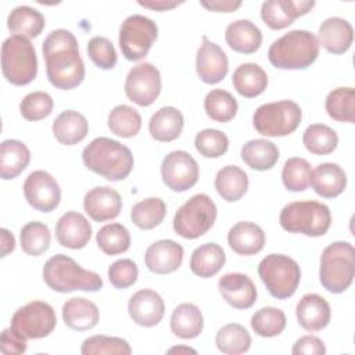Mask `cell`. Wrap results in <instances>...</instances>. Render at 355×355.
Wrapping results in <instances>:
<instances>
[{
    "label": "cell",
    "mask_w": 355,
    "mask_h": 355,
    "mask_svg": "<svg viewBox=\"0 0 355 355\" xmlns=\"http://www.w3.org/2000/svg\"><path fill=\"white\" fill-rule=\"evenodd\" d=\"M43 57L49 82L61 90L78 87L85 79V64L75 35L67 29H54L43 42Z\"/></svg>",
    "instance_id": "cell-1"
},
{
    "label": "cell",
    "mask_w": 355,
    "mask_h": 355,
    "mask_svg": "<svg viewBox=\"0 0 355 355\" xmlns=\"http://www.w3.org/2000/svg\"><path fill=\"white\" fill-rule=\"evenodd\" d=\"M85 166L111 182L126 179L135 165L132 151L118 140L96 137L82 151Z\"/></svg>",
    "instance_id": "cell-2"
},
{
    "label": "cell",
    "mask_w": 355,
    "mask_h": 355,
    "mask_svg": "<svg viewBox=\"0 0 355 355\" xmlns=\"http://www.w3.org/2000/svg\"><path fill=\"white\" fill-rule=\"evenodd\" d=\"M318 37L304 29H294L276 39L269 50L268 58L277 69H306L319 55Z\"/></svg>",
    "instance_id": "cell-3"
},
{
    "label": "cell",
    "mask_w": 355,
    "mask_h": 355,
    "mask_svg": "<svg viewBox=\"0 0 355 355\" xmlns=\"http://www.w3.org/2000/svg\"><path fill=\"white\" fill-rule=\"evenodd\" d=\"M44 283L57 293L98 291L103 287V279L93 270L83 269L75 259L65 254H57L49 258L43 266Z\"/></svg>",
    "instance_id": "cell-4"
},
{
    "label": "cell",
    "mask_w": 355,
    "mask_h": 355,
    "mask_svg": "<svg viewBox=\"0 0 355 355\" xmlns=\"http://www.w3.org/2000/svg\"><path fill=\"white\" fill-rule=\"evenodd\" d=\"M355 276V248L348 241H334L329 244L320 255L319 280L322 286L333 294H341L354 282Z\"/></svg>",
    "instance_id": "cell-5"
},
{
    "label": "cell",
    "mask_w": 355,
    "mask_h": 355,
    "mask_svg": "<svg viewBox=\"0 0 355 355\" xmlns=\"http://www.w3.org/2000/svg\"><path fill=\"white\" fill-rule=\"evenodd\" d=\"M279 222L288 233L319 237L326 234L330 229L331 214L329 207L319 201H294L283 207Z\"/></svg>",
    "instance_id": "cell-6"
},
{
    "label": "cell",
    "mask_w": 355,
    "mask_h": 355,
    "mask_svg": "<svg viewBox=\"0 0 355 355\" xmlns=\"http://www.w3.org/2000/svg\"><path fill=\"white\" fill-rule=\"evenodd\" d=\"M3 76L15 86L31 83L37 75V57L29 39L11 35L1 44Z\"/></svg>",
    "instance_id": "cell-7"
},
{
    "label": "cell",
    "mask_w": 355,
    "mask_h": 355,
    "mask_svg": "<svg viewBox=\"0 0 355 355\" xmlns=\"http://www.w3.org/2000/svg\"><path fill=\"white\" fill-rule=\"evenodd\" d=\"M258 275L269 294L277 300L293 297L301 282L300 265L284 254L266 255L258 265Z\"/></svg>",
    "instance_id": "cell-8"
},
{
    "label": "cell",
    "mask_w": 355,
    "mask_h": 355,
    "mask_svg": "<svg viewBox=\"0 0 355 355\" xmlns=\"http://www.w3.org/2000/svg\"><path fill=\"white\" fill-rule=\"evenodd\" d=\"M302 111L293 100H280L259 105L252 115L255 130L266 137H283L301 123Z\"/></svg>",
    "instance_id": "cell-9"
},
{
    "label": "cell",
    "mask_w": 355,
    "mask_h": 355,
    "mask_svg": "<svg viewBox=\"0 0 355 355\" xmlns=\"http://www.w3.org/2000/svg\"><path fill=\"white\" fill-rule=\"evenodd\" d=\"M218 209L212 198L204 193L190 197L173 216V230L183 239L204 236L215 223Z\"/></svg>",
    "instance_id": "cell-10"
},
{
    "label": "cell",
    "mask_w": 355,
    "mask_h": 355,
    "mask_svg": "<svg viewBox=\"0 0 355 355\" xmlns=\"http://www.w3.org/2000/svg\"><path fill=\"white\" fill-rule=\"evenodd\" d=\"M57 324L53 306L44 301H31L18 308L10 323V329L24 340L47 337Z\"/></svg>",
    "instance_id": "cell-11"
},
{
    "label": "cell",
    "mask_w": 355,
    "mask_h": 355,
    "mask_svg": "<svg viewBox=\"0 0 355 355\" xmlns=\"http://www.w3.org/2000/svg\"><path fill=\"white\" fill-rule=\"evenodd\" d=\"M157 37V24L141 14L129 15L119 28V47L129 61L144 58Z\"/></svg>",
    "instance_id": "cell-12"
},
{
    "label": "cell",
    "mask_w": 355,
    "mask_h": 355,
    "mask_svg": "<svg viewBox=\"0 0 355 355\" xmlns=\"http://www.w3.org/2000/svg\"><path fill=\"white\" fill-rule=\"evenodd\" d=\"M161 93V73L150 62L135 65L126 75L125 94L140 107L151 105Z\"/></svg>",
    "instance_id": "cell-13"
},
{
    "label": "cell",
    "mask_w": 355,
    "mask_h": 355,
    "mask_svg": "<svg viewBox=\"0 0 355 355\" xmlns=\"http://www.w3.org/2000/svg\"><path fill=\"white\" fill-rule=\"evenodd\" d=\"M162 182L168 189L176 193L191 189L200 176L197 161L184 150L171 151L161 164Z\"/></svg>",
    "instance_id": "cell-14"
},
{
    "label": "cell",
    "mask_w": 355,
    "mask_h": 355,
    "mask_svg": "<svg viewBox=\"0 0 355 355\" xmlns=\"http://www.w3.org/2000/svg\"><path fill=\"white\" fill-rule=\"evenodd\" d=\"M26 202L36 211L51 212L61 201V189L57 180L46 171H33L24 182Z\"/></svg>",
    "instance_id": "cell-15"
},
{
    "label": "cell",
    "mask_w": 355,
    "mask_h": 355,
    "mask_svg": "<svg viewBox=\"0 0 355 355\" xmlns=\"http://www.w3.org/2000/svg\"><path fill=\"white\" fill-rule=\"evenodd\" d=\"M196 72L208 85L219 83L229 72L226 53L216 43L208 40L207 36H202V43L196 55Z\"/></svg>",
    "instance_id": "cell-16"
},
{
    "label": "cell",
    "mask_w": 355,
    "mask_h": 355,
    "mask_svg": "<svg viewBox=\"0 0 355 355\" xmlns=\"http://www.w3.org/2000/svg\"><path fill=\"white\" fill-rule=\"evenodd\" d=\"M313 6V0H266L261 6V18L270 29L279 31L308 14Z\"/></svg>",
    "instance_id": "cell-17"
},
{
    "label": "cell",
    "mask_w": 355,
    "mask_h": 355,
    "mask_svg": "<svg viewBox=\"0 0 355 355\" xmlns=\"http://www.w3.org/2000/svg\"><path fill=\"white\" fill-rule=\"evenodd\" d=\"M128 312L136 324L153 327L162 320L165 304L157 291L151 288H141L129 298Z\"/></svg>",
    "instance_id": "cell-18"
},
{
    "label": "cell",
    "mask_w": 355,
    "mask_h": 355,
    "mask_svg": "<svg viewBox=\"0 0 355 355\" xmlns=\"http://www.w3.org/2000/svg\"><path fill=\"white\" fill-rule=\"evenodd\" d=\"M83 208L94 222H105L115 219L121 214L122 198L112 187L96 186L85 194Z\"/></svg>",
    "instance_id": "cell-19"
},
{
    "label": "cell",
    "mask_w": 355,
    "mask_h": 355,
    "mask_svg": "<svg viewBox=\"0 0 355 355\" xmlns=\"http://www.w3.org/2000/svg\"><path fill=\"white\" fill-rule=\"evenodd\" d=\"M183 247L169 239L154 241L144 254V262L150 272L168 275L178 270L183 262Z\"/></svg>",
    "instance_id": "cell-20"
},
{
    "label": "cell",
    "mask_w": 355,
    "mask_h": 355,
    "mask_svg": "<svg viewBox=\"0 0 355 355\" xmlns=\"http://www.w3.org/2000/svg\"><path fill=\"white\" fill-rule=\"evenodd\" d=\"M218 288L223 300L236 309H248L257 301V287L244 273L223 275L218 282Z\"/></svg>",
    "instance_id": "cell-21"
},
{
    "label": "cell",
    "mask_w": 355,
    "mask_h": 355,
    "mask_svg": "<svg viewBox=\"0 0 355 355\" xmlns=\"http://www.w3.org/2000/svg\"><path fill=\"white\" fill-rule=\"evenodd\" d=\"M92 237V226L85 215L80 212H65L55 225L57 241L71 250H79L86 247Z\"/></svg>",
    "instance_id": "cell-22"
},
{
    "label": "cell",
    "mask_w": 355,
    "mask_h": 355,
    "mask_svg": "<svg viewBox=\"0 0 355 355\" xmlns=\"http://www.w3.org/2000/svg\"><path fill=\"white\" fill-rule=\"evenodd\" d=\"M354 40L352 25L341 17H330L324 19L318 32V42L331 54H344L349 50Z\"/></svg>",
    "instance_id": "cell-23"
},
{
    "label": "cell",
    "mask_w": 355,
    "mask_h": 355,
    "mask_svg": "<svg viewBox=\"0 0 355 355\" xmlns=\"http://www.w3.org/2000/svg\"><path fill=\"white\" fill-rule=\"evenodd\" d=\"M300 326L306 331H319L330 323V305L319 294L311 293L301 297L295 308Z\"/></svg>",
    "instance_id": "cell-24"
},
{
    "label": "cell",
    "mask_w": 355,
    "mask_h": 355,
    "mask_svg": "<svg viewBox=\"0 0 355 355\" xmlns=\"http://www.w3.org/2000/svg\"><path fill=\"white\" fill-rule=\"evenodd\" d=\"M309 184L323 198L338 197L347 186V175L338 164L323 162L311 171Z\"/></svg>",
    "instance_id": "cell-25"
},
{
    "label": "cell",
    "mask_w": 355,
    "mask_h": 355,
    "mask_svg": "<svg viewBox=\"0 0 355 355\" xmlns=\"http://www.w3.org/2000/svg\"><path fill=\"white\" fill-rule=\"evenodd\" d=\"M227 243L239 255H255L265 247V233L257 223L241 220L230 227Z\"/></svg>",
    "instance_id": "cell-26"
},
{
    "label": "cell",
    "mask_w": 355,
    "mask_h": 355,
    "mask_svg": "<svg viewBox=\"0 0 355 355\" xmlns=\"http://www.w3.org/2000/svg\"><path fill=\"white\" fill-rule=\"evenodd\" d=\"M62 320L69 329L85 331L97 326L100 312L97 305L90 300L73 297L62 305Z\"/></svg>",
    "instance_id": "cell-27"
},
{
    "label": "cell",
    "mask_w": 355,
    "mask_h": 355,
    "mask_svg": "<svg viewBox=\"0 0 355 355\" xmlns=\"http://www.w3.org/2000/svg\"><path fill=\"white\" fill-rule=\"evenodd\" d=\"M225 40L232 50L241 54H252L261 47L262 32L250 19H237L227 25Z\"/></svg>",
    "instance_id": "cell-28"
},
{
    "label": "cell",
    "mask_w": 355,
    "mask_h": 355,
    "mask_svg": "<svg viewBox=\"0 0 355 355\" xmlns=\"http://www.w3.org/2000/svg\"><path fill=\"white\" fill-rule=\"evenodd\" d=\"M183 125V114L176 107L166 105L151 115L148 122V132L157 141L169 143L180 136Z\"/></svg>",
    "instance_id": "cell-29"
},
{
    "label": "cell",
    "mask_w": 355,
    "mask_h": 355,
    "mask_svg": "<svg viewBox=\"0 0 355 355\" xmlns=\"http://www.w3.org/2000/svg\"><path fill=\"white\" fill-rule=\"evenodd\" d=\"M87 133V119L75 110L62 111L53 122V135L55 140L64 146H73L82 141Z\"/></svg>",
    "instance_id": "cell-30"
},
{
    "label": "cell",
    "mask_w": 355,
    "mask_h": 355,
    "mask_svg": "<svg viewBox=\"0 0 355 355\" xmlns=\"http://www.w3.org/2000/svg\"><path fill=\"white\" fill-rule=\"evenodd\" d=\"M31 151L25 143L7 139L0 144V178L3 180L15 179L29 164Z\"/></svg>",
    "instance_id": "cell-31"
},
{
    "label": "cell",
    "mask_w": 355,
    "mask_h": 355,
    "mask_svg": "<svg viewBox=\"0 0 355 355\" xmlns=\"http://www.w3.org/2000/svg\"><path fill=\"white\" fill-rule=\"evenodd\" d=\"M204 327V316L194 304L184 302L178 305L171 315V331L182 338L191 340L201 334Z\"/></svg>",
    "instance_id": "cell-32"
},
{
    "label": "cell",
    "mask_w": 355,
    "mask_h": 355,
    "mask_svg": "<svg viewBox=\"0 0 355 355\" xmlns=\"http://www.w3.org/2000/svg\"><path fill=\"white\" fill-rule=\"evenodd\" d=\"M232 82L240 96L245 98H254L262 94L266 89L268 75L258 64L244 62L234 69Z\"/></svg>",
    "instance_id": "cell-33"
},
{
    "label": "cell",
    "mask_w": 355,
    "mask_h": 355,
    "mask_svg": "<svg viewBox=\"0 0 355 355\" xmlns=\"http://www.w3.org/2000/svg\"><path fill=\"white\" fill-rule=\"evenodd\" d=\"M226 254L216 243H205L197 247L190 258V270L202 279L215 276L225 265Z\"/></svg>",
    "instance_id": "cell-34"
},
{
    "label": "cell",
    "mask_w": 355,
    "mask_h": 355,
    "mask_svg": "<svg viewBox=\"0 0 355 355\" xmlns=\"http://www.w3.org/2000/svg\"><path fill=\"white\" fill-rule=\"evenodd\" d=\"M46 19L43 14L29 6L15 7L7 18V28L11 33L32 39L37 37L44 29Z\"/></svg>",
    "instance_id": "cell-35"
},
{
    "label": "cell",
    "mask_w": 355,
    "mask_h": 355,
    "mask_svg": "<svg viewBox=\"0 0 355 355\" xmlns=\"http://www.w3.org/2000/svg\"><path fill=\"white\" fill-rule=\"evenodd\" d=\"M241 159L251 168L255 171H268L272 169L279 157V148L275 143L265 140V139H254L247 141L243 147H241Z\"/></svg>",
    "instance_id": "cell-36"
},
{
    "label": "cell",
    "mask_w": 355,
    "mask_h": 355,
    "mask_svg": "<svg viewBox=\"0 0 355 355\" xmlns=\"http://www.w3.org/2000/svg\"><path fill=\"white\" fill-rule=\"evenodd\" d=\"M215 189L225 201L236 202L247 193L248 176L241 168L226 165L215 176Z\"/></svg>",
    "instance_id": "cell-37"
},
{
    "label": "cell",
    "mask_w": 355,
    "mask_h": 355,
    "mask_svg": "<svg viewBox=\"0 0 355 355\" xmlns=\"http://www.w3.org/2000/svg\"><path fill=\"white\" fill-rule=\"evenodd\" d=\"M215 344L222 354L240 355L250 349L251 336L244 326L239 323H229L218 330Z\"/></svg>",
    "instance_id": "cell-38"
},
{
    "label": "cell",
    "mask_w": 355,
    "mask_h": 355,
    "mask_svg": "<svg viewBox=\"0 0 355 355\" xmlns=\"http://www.w3.org/2000/svg\"><path fill=\"white\" fill-rule=\"evenodd\" d=\"M166 215V204L158 197H148L136 202L130 209L132 222L141 230H151L161 225Z\"/></svg>",
    "instance_id": "cell-39"
},
{
    "label": "cell",
    "mask_w": 355,
    "mask_h": 355,
    "mask_svg": "<svg viewBox=\"0 0 355 355\" xmlns=\"http://www.w3.org/2000/svg\"><path fill=\"white\" fill-rule=\"evenodd\" d=\"M326 112L338 122H355V89L337 87L331 90L324 101Z\"/></svg>",
    "instance_id": "cell-40"
},
{
    "label": "cell",
    "mask_w": 355,
    "mask_h": 355,
    "mask_svg": "<svg viewBox=\"0 0 355 355\" xmlns=\"http://www.w3.org/2000/svg\"><path fill=\"white\" fill-rule=\"evenodd\" d=\"M108 129L119 137H133L141 129V115L130 105H115L108 114Z\"/></svg>",
    "instance_id": "cell-41"
},
{
    "label": "cell",
    "mask_w": 355,
    "mask_h": 355,
    "mask_svg": "<svg viewBox=\"0 0 355 355\" xmlns=\"http://www.w3.org/2000/svg\"><path fill=\"white\" fill-rule=\"evenodd\" d=\"M302 143L311 154L327 155L337 148L338 136L334 129L324 123H312L305 129Z\"/></svg>",
    "instance_id": "cell-42"
},
{
    "label": "cell",
    "mask_w": 355,
    "mask_h": 355,
    "mask_svg": "<svg viewBox=\"0 0 355 355\" xmlns=\"http://www.w3.org/2000/svg\"><path fill=\"white\" fill-rule=\"evenodd\" d=\"M204 110L212 121L225 123L236 116L239 104L227 90L214 89L208 92L204 98Z\"/></svg>",
    "instance_id": "cell-43"
},
{
    "label": "cell",
    "mask_w": 355,
    "mask_h": 355,
    "mask_svg": "<svg viewBox=\"0 0 355 355\" xmlns=\"http://www.w3.org/2000/svg\"><path fill=\"white\" fill-rule=\"evenodd\" d=\"M51 233L47 225L43 222L32 220L22 226L19 232L21 248L31 257H39L50 247Z\"/></svg>",
    "instance_id": "cell-44"
},
{
    "label": "cell",
    "mask_w": 355,
    "mask_h": 355,
    "mask_svg": "<svg viewBox=\"0 0 355 355\" xmlns=\"http://www.w3.org/2000/svg\"><path fill=\"white\" fill-rule=\"evenodd\" d=\"M251 329L259 337H276L286 329V313L275 306H263L251 316Z\"/></svg>",
    "instance_id": "cell-45"
},
{
    "label": "cell",
    "mask_w": 355,
    "mask_h": 355,
    "mask_svg": "<svg viewBox=\"0 0 355 355\" xmlns=\"http://www.w3.org/2000/svg\"><path fill=\"white\" fill-rule=\"evenodd\" d=\"M96 241L98 248L107 255H118L126 252L130 247V233L121 223H108L103 226L97 234Z\"/></svg>",
    "instance_id": "cell-46"
},
{
    "label": "cell",
    "mask_w": 355,
    "mask_h": 355,
    "mask_svg": "<svg viewBox=\"0 0 355 355\" xmlns=\"http://www.w3.org/2000/svg\"><path fill=\"white\" fill-rule=\"evenodd\" d=\"M311 164L301 157H291L286 159L282 169V180L290 191H304L309 186Z\"/></svg>",
    "instance_id": "cell-47"
},
{
    "label": "cell",
    "mask_w": 355,
    "mask_h": 355,
    "mask_svg": "<svg viewBox=\"0 0 355 355\" xmlns=\"http://www.w3.org/2000/svg\"><path fill=\"white\" fill-rule=\"evenodd\" d=\"M80 352L82 355H129L132 352V348L125 338L97 334L87 337L82 343Z\"/></svg>",
    "instance_id": "cell-48"
},
{
    "label": "cell",
    "mask_w": 355,
    "mask_h": 355,
    "mask_svg": "<svg viewBox=\"0 0 355 355\" xmlns=\"http://www.w3.org/2000/svg\"><path fill=\"white\" fill-rule=\"evenodd\" d=\"M196 150L205 158H219L229 148V137L218 129H204L194 137Z\"/></svg>",
    "instance_id": "cell-49"
},
{
    "label": "cell",
    "mask_w": 355,
    "mask_h": 355,
    "mask_svg": "<svg viewBox=\"0 0 355 355\" xmlns=\"http://www.w3.org/2000/svg\"><path fill=\"white\" fill-rule=\"evenodd\" d=\"M54 101L46 92L28 93L19 103V112L26 121H40L53 111Z\"/></svg>",
    "instance_id": "cell-50"
},
{
    "label": "cell",
    "mask_w": 355,
    "mask_h": 355,
    "mask_svg": "<svg viewBox=\"0 0 355 355\" xmlns=\"http://www.w3.org/2000/svg\"><path fill=\"white\" fill-rule=\"evenodd\" d=\"M87 55L100 69H112L116 64V51L112 42L104 36H94L87 42Z\"/></svg>",
    "instance_id": "cell-51"
},
{
    "label": "cell",
    "mask_w": 355,
    "mask_h": 355,
    "mask_svg": "<svg viewBox=\"0 0 355 355\" xmlns=\"http://www.w3.org/2000/svg\"><path fill=\"white\" fill-rule=\"evenodd\" d=\"M137 276L139 268L136 262L129 258L116 259L108 268V280L118 290H125L133 286L137 280Z\"/></svg>",
    "instance_id": "cell-52"
},
{
    "label": "cell",
    "mask_w": 355,
    "mask_h": 355,
    "mask_svg": "<svg viewBox=\"0 0 355 355\" xmlns=\"http://www.w3.org/2000/svg\"><path fill=\"white\" fill-rule=\"evenodd\" d=\"M293 355H324L326 347L324 343L316 336H302L300 337L291 349Z\"/></svg>",
    "instance_id": "cell-53"
},
{
    "label": "cell",
    "mask_w": 355,
    "mask_h": 355,
    "mask_svg": "<svg viewBox=\"0 0 355 355\" xmlns=\"http://www.w3.org/2000/svg\"><path fill=\"white\" fill-rule=\"evenodd\" d=\"M26 340L18 337L11 329H4L0 336V351L4 355H21L26 351Z\"/></svg>",
    "instance_id": "cell-54"
},
{
    "label": "cell",
    "mask_w": 355,
    "mask_h": 355,
    "mask_svg": "<svg viewBox=\"0 0 355 355\" xmlns=\"http://www.w3.org/2000/svg\"><path fill=\"white\" fill-rule=\"evenodd\" d=\"M201 6L209 11L215 12H233L241 6V1H233V0H202Z\"/></svg>",
    "instance_id": "cell-55"
},
{
    "label": "cell",
    "mask_w": 355,
    "mask_h": 355,
    "mask_svg": "<svg viewBox=\"0 0 355 355\" xmlns=\"http://www.w3.org/2000/svg\"><path fill=\"white\" fill-rule=\"evenodd\" d=\"M137 3H139V6H141L144 8H150V10H155V11H166V10H171V8L182 4V1H172V0H150V1L139 0Z\"/></svg>",
    "instance_id": "cell-56"
},
{
    "label": "cell",
    "mask_w": 355,
    "mask_h": 355,
    "mask_svg": "<svg viewBox=\"0 0 355 355\" xmlns=\"http://www.w3.org/2000/svg\"><path fill=\"white\" fill-rule=\"evenodd\" d=\"M0 237H1V258L7 257L10 252L15 248V239L12 233H10L7 229H0Z\"/></svg>",
    "instance_id": "cell-57"
},
{
    "label": "cell",
    "mask_w": 355,
    "mask_h": 355,
    "mask_svg": "<svg viewBox=\"0 0 355 355\" xmlns=\"http://www.w3.org/2000/svg\"><path fill=\"white\" fill-rule=\"evenodd\" d=\"M173 352H178V354H180V352L197 354V351L193 349V348H190V347H173V348H169V349H168V354H173Z\"/></svg>",
    "instance_id": "cell-58"
}]
</instances>
